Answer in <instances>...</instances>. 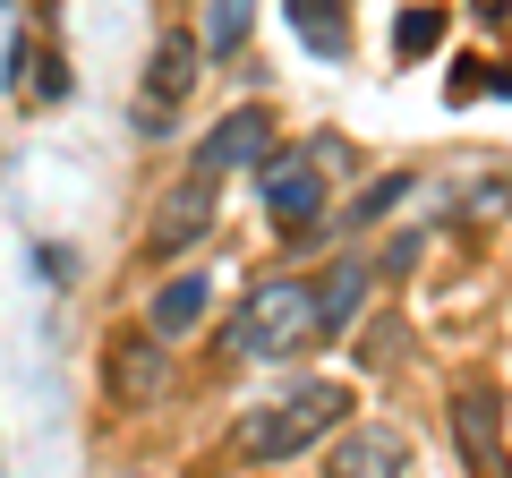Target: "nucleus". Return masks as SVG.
Segmentation results:
<instances>
[{
  "instance_id": "f257e3e1",
  "label": "nucleus",
  "mask_w": 512,
  "mask_h": 478,
  "mask_svg": "<svg viewBox=\"0 0 512 478\" xmlns=\"http://www.w3.org/2000/svg\"><path fill=\"white\" fill-rule=\"evenodd\" d=\"M308 333H316V282L265 274V282H248V291H239V308H231V325H222V342H231L239 359H291Z\"/></svg>"
},
{
  "instance_id": "f03ea898",
  "label": "nucleus",
  "mask_w": 512,
  "mask_h": 478,
  "mask_svg": "<svg viewBox=\"0 0 512 478\" xmlns=\"http://www.w3.org/2000/svg\"><path fill=\"white\" fill-rule=\"evenodd\" d=\"M342 410H350L342 385H299V393H282V402L256 410V419L239 427V444H248L256 461H291V453H308L316 436H333V427H342Z\"/></svg>"
},
{
  "instance_id": "7ed1b4c3",
  "label": "nucleus",
  "mask_w": 512,
  "mask_h": 478,
  "mask_svg": "<svg viewBox=\"0 0 512 478\" xmlns=\"http://www.w3.org/2000/svg\"><path fill=\"white\" fill-rule=\"evenodd\" d=\"M274 154V111H222L214 129L197 137V180H231V171H256Z\"/></svg>"
},
{
  "instance_id": "20e7f679",
  "label": "nucleus",
  "mask_w": 512,
  "mask_h": 478,
  "mask_svg": "<svg viewBox=\"0 0 512 478\" xmlns=\"http://www.w3.org/2000/svg\"><path fill=\"white\" fill-rule=\"evenodd\" d=\"M453 436H461V461H470V478H512L495 385H461V393H453Z\"/></svg>"
},
{
  "instance_id": "39448f33",
  "label": "nucleus",
  "mask_w": 512,
  "mask_h": 478,
  "mask_svg": "<svg viewBox=\"0 0 512 478\" xmlns=\"http://www.w3.org/2000/svg\"><path fill=\"white\" fill-rule=\"evenodd\" d=\"M163 368H171V342L163 333H120V342L103 350V385H111V402L120 410H146L154 402V385H163Z\"/></svg>"
},
{
  "instance_id": "423d86ee",
  "label": "nucleus",
  "mask_w": 512,
  "mask_h": 478,
  "mask_svg": "<svg viewBox=\"0 0 512 478\" xmlns=\"http://www.w3.org/2000/svg\"><path fill=\"white\" fill-rule=\"evenodd\" d=\"M256 171H265V180H256L265 188V214H274L282 231H308V222L325 214V171H316L308 154H265Z\"/></svg>"
},
{
  "instance_id": "0eeeda50",
  "label": "nucleus",
  "mask_w": 512,
  "mask_h": 478,
  "mask_svg": "<svg viewBox=\"0 0 512 478\" xmlns=\"http://www.w3.org/2000/svg\"><path fill=\"white\" fill-rule=\"evenodd\" d=\"M197 86V43L188 35H163L146 60V94H137V137H163V120L180 111V94Z\"/></svg>"
},
{
  "instance_id": "6e6552de",
  "label": "nucleus",
  "mask_w": 512,
  "mask_h": 478,
  "mask_svg": "<svg viewBox=\"0 0 512 478\" xmlns=\"http://www.w3.org/2000/svg\"><path fill=\"white\" fill-rule=\"evenodd\" d=\"M402 470H410V444L393 427H350L325 453V478H402Z\"/></svg>"
},
{
  "instance_id": "1a4fd4ad",
  "label": "nucleus",
  "mask_w": 512,
  "mask_h": 478,
  "mask_svg": "<svg viewBox=\"0 0 512 478\" xmlns=\"http://www.w3.org/2000/svg\"><path fill=\"white\" fill-rule=\"evenodd\" d=\"M205 188H214V180H188L180 197H163V214H154V257H180V248H197V239L214 231V205H205Z\"/></svg>"
},
{
  "instance_id": "9d476101",
  "label": "nucleus",
  "mask_w": 512,
  "mask_h": 478,
  "mask_svg": "<svg viewBox=\"0 0 512 478\" xmlns=\"http://www.w3.org/2000/svg\"><path fill=\"white\" fill-rule=\"evenodd\" d=\"M205 308H214V282H205V274H171L163 291H154V308H146V325L163 333V342H180V333L197 325Z\"/></svg>"
},
{
  "instance_id": "9b49d317",
  "label": "nucleus",
  "mask_w": 512,
  "mask_h": 478,
  "mask_svg": "<svg viewBox=\"0 0 512 478\" xmlns=\"http://www.w3.org/2000/svg\"><path fill=\"white\" fill-rule=\"evenodd\" d=\"M291 35L308 43L316 60H342L350 52V9L342 0H291Z\"/></svg>"
},
{
  "instance_id": "f8f14e48",
  "label": "nucleus",
  "mask_w": 512,
  "mask_h": 478,
  "mask_svg": "<svg viewBox=\"0 0 512 478\" xmlns=\"http://www.w3.org/2000/svg\"><path fill=\"white\" fill-rule=\"evenodd\" d=\"M367 274H376V265H359V257H333L325 265V282H316V333L350 325V308L367 299Z\"/></svg>"
},
{
  "instance_id": "ddd939ff",
  "label": "nucleus",
  "mask_w": 512,
  "mask_h": 478,
  "mask_svg": "<svg viewBox=\"0 0 512 478\" xmlns=\"http://www.w3.org/2000/svg\"><path fill=\"white\" fill-rule=\"evenodd\" d=\"M256 26V0H205V52H239Z\"/></svg>"
},
{
  "instance_id": "4468645a",
  "label": "nucleus",
  "mask_w": 512,
  "mask_h": 478,
  "mask_svg": "<svg viewBox=\"0 0 512 478\" xmlns=\"http://www.w3.org/2000/svg\"><path fill=\"white\" fill-rule=\"evenodd\" d=\"M436 43H444V9H410V18H402V35H393V52H402V60H419V52H436Z\"/></svg>"
},
{
  "instance_id": "2eb2a0df",
  "label": "nucleus",
  "mask_w": 512,
  "mask_h": 478,
  "mask_svg": "<svg viewBox=\"0 0 512 478\" xmlns=\"http://www.w3.org/2000/svg\"><path fill=\"white\" fill-rule=\"evenodd\" d=\"M410 197V180H402V171H393V180H376V188H359V205H350V231H359V222H376V214H393V205H402Z\"/></svg>"
}]
</instances>
